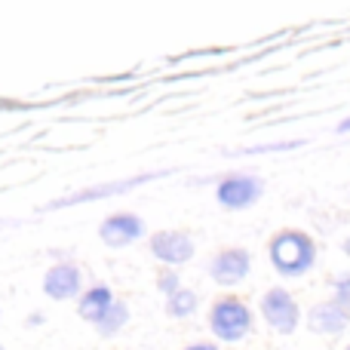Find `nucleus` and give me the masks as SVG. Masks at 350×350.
Wrapping results in <instances>:
<instances>
[{"label": "nucleus", "instance_id": "nucleus-1", "mask_svg": "<svg viewBox=\"0 0 350 350\" xmlns=\"http://www.w3.org/2000/svg\"><path fill=\"white\" fill-rule=\"evenodd\" d=\"M267 261L283 280H301L320 261V246L301 228H283L267 240Z\"/></svg>", "mask_w": 350, "mask_h": 350}, {"label": "nucleus", "instance_id": "nucleus-2", "mask_svg": "<svg viewBox=\"0 0 350 350\" xmlns=\"http://www.w3.org/2000/svg\"><path fill=\"white\" fill-rule=\"evenodd\" d=\"M206 326L215 345H243L255 332V310L240 295H218L206 310Z\"/></svg>", "mask_w": 350, "mask_h": 350}, {"label": "nucleus", "instance_id": "nucleus-3", "mask_svg": "<svg viewBox=\"0 0 350 350\" xmlns=\"http://www.w3.org/2000/svg\"><path fill=\"white\" fill-rule=\"evenodd\" d=\"M258 317L265 320V326L271 329L280 338H289L301 329L304 323V310L298 304V298L292 295L286 286H271L261 292L258 298Z\"/></svg>", "mask_w": 350, "mask_h": 350}, {"label": "nucleus", "instance_id": "nucleus-4", "mask_svg": "<svg viewBox=\"0 0 350 350\" xmlns=\"http://www.w3.org/2000/svg\"><path fill=\"white\" fill-rule=\"evenodd\" d=\"M261 197H265V178L255 172L234 170L215 178V203L221 209H230V212L252 209Z\"/></svg>", "mask_w": 350, "mask_h": 350}, {"label": "nucleus", "instance_id": "nucleus-5", "mask_svg": "<svg viewBox=\"0 0 350 350\" xmlns=\"http://www.w3.org/2000/svg\"><path fill=\"white\" fill-rule=\"evenodd\" d=\"M206 273L215 286L221 289H234V286L246 283L252 273V252L246 246H224L206 265Z\"/></svg>", "mask_w": 350, "mask_h": 350}, {"label": "nucleus", "instance_id": "nucleus-6", "mask_svg": "<svg viewBox=\"0 0 350 350\" xmlns=\"http://www.w3.org/2000/svg\"><path fill=\"white\" fill-rule=\"evenodd\" d=\"M40 289H43V295L53 298V301H77L80 292L86 289L83 267H80L74 258L53 261L40 280Z\"/></svg>", "mask_w": 350, "mask_h": 350}, {"label": "nucleus", "instance_id": "nucleus-7", "mask_svg": "<svg viewBox=\"0 0 350 350\" xmlns=\"http://www.w3.org/2000/svg\"><path fill=\"white\" fill-rule=\"evenodd\" d=\"M148 249L151 255L160 261V267H178L187 265V261L197 255V243L187 230L178 228H163V230H154L151 240H148Z\"/></svg>", "mask_w": 350, "mask_h": 350}, {"label": "nucleus", "instance_id": "nucleus-8", "mask_svg": "<svg viewBox=\"0 0 350 350\" xmlns=\"http://www.w3.org/2000/svg\"><path fill=\"white\" fill-rule=\"evenodd\" d=\"M145 237V221L135 212H111L98 224V240L108 249H126Z\"/></svg>", "mask_w": 350, "mask_h": 350}, {"label": "nucleus", "instance_id": "nucleus-9", "mask_svg": "<svg viewBox=\"0 0 350 350\" xmlns=\"http://www.w3.org/2000/svg\"><path fill=\"white\" fill-rule=\"evenodd\" d=\"M304 323H308V329L314 335H320V338H341L350 329V314L341 310L332 298H326V301L310 304L308 314H304Z\"/></svg>", "mask_w": 350, "mask_h": 350}, {"label": "nucleus", "instance_id": "nucleus-10", "mask_svg": "<svg viewBox=\"0 0 350 350\" xmlns=\"http://www.w3.org/2000/svg\"><path fill=\"white\" fill-rule=\"evenodd\" d=\"M114 301H117L114 289H111L108 283H102V280H96V283H90L83 292H80L77 317H80V320H86L90 326H96V323L111 310V304H114Z\"/></svg>", "mask_w": 350, "mask_h": 350}, {"label": "nucleus", "instance_id": "nucleus-11", "mask_svg": "<svg viewBox=\"0 0 350 350\" xmlns=\"http://www.w3.org/2000/svg\"><path fill=\"white\" fill-rule=\"evenodd\" d=\"M157 178V175H133V178H120V181H105V185H92V187H83L77 193H68L62 200H53L46 209H59V206H74V203H86V200H102V197H111V193H126L129 187L135 185H145V181Z\"/></svg>", "mask_w": 350, "mask_h": 350}, {"label": "nucleus", "instance_id": "nucleus-12", "mask_svg": "<svg viewBox=\"0 0 350 350\" xmlns=\"http://www.w3.org/2000/svg\"><path fill=\"white\" fill-rule=\"evenodd\" d=\"M129 317H133L129 304L123 301V298H117V301L111 304V310H108V314H105L92 329H96V332L102 335V338H117V335H120L123 329L129 326Z\"/></svg>", "mask_w": 350, "mask_h": 350}, {"label": "nucleus", "instance_id": "nucleus-13", "mask_svg": "<svg viewBox=\"0 0 350 350\" xmlns=\"http://www.w3.org/2000/svg\"><path fill=\"white\" fill-rule=\"evenodd\" d=\"M163 310H166V317H172V320H191V317L200 310V295L193 289H187V286H181L178 292H172V295L163 301Z\"/></svg>", "mask_w": 350, "mask_h": 350}, {"label": "nucleus", "instance_id": "nucleus-14", "mask_svg": "<svg viewBox=\"0 0 350 350\" xmlns=\"http://www.w3.org/2000/svg\"><path fill=\"white\" fill-rule=\"evenodd\" d=\"M329 289H332V301L338 304L341 310H347L350 314V271H341L332 277V283H329Z\"/></svg>", "mask_w": 350, "mask_h": 350}, {"label": "nucleus", "instance_id": "nucleus-15", "mask_svg": "<svg viewBox=\"0 0 350 350\" xmlns=\"http://www.w3.org/2000/svg\"><path fill=\"white\" fill-rule=\"evenodd\" d=\"M157 289H160V295H163V298H170L172 292L181 289L178 267H160V271H157Z\"/></svg>", "mask_w": 350, "mask_h": 350}, {"label": "nucleus", "instance_id": "nucleus-16", "mask_svg": "<svg viewBox=\"0 0 350 350\" xmlns=\"http://www.w3.org/2000/svg\"><path fill=\"white\" fill-rule=\"evenodd\" d=\"M43 323H46V314H43V310H31L28 320H25V326H28V329H37V326H43Z\"/></svg>", "mask_w": 350, "mask_h": 350}, {"label": "nucleus", "instance_id": "nucleus-17", "mask_svg": "<svg viewBox=\"0 0 350 350\" xmlns=\"http://www.w3.org/2000/svg\"><path fill=\"white\" fill-rule=\"evenodd\" d=\"M185 350H221V345H215V341H191V345H185Z\"/></svg>", "mask_w": 350, "mask_h": 350}, {"label": "nucleus", "instance_id": "nucleus-18", "mask_svg": "<svg viewBox=\"0 0 350 350\" xmlns=\"http://www.w3.org/2000/svg\"><path fill=\"white\" fill-rule=\"evenodd\" d=\"M341 252H345V258L350 261V234L345 237V240H341Z\"/></svg>", "mask_w": 350, "mask_h": 350}, {"label": "nucleus", "instance_id": "nucleus-19", "mask_svg": "<svg viewBox=\"0 0 350 350\" xmlns=\"http://www.w3.org/2000/svg\"><path fill=\"white\" fill-rule=\"evenodd\" d=\"M338 133H350V117H345V120L338 123Z\"/></svg>", "mask_w": 350, "mask_h": 350}, {"label": "nucleus", "instance_id": "nucleus-20", "mask_svg": "<svg viewBox=\"0 0 350 350\" xmlns=\"http://www.w3.org/2000/svg\"><path fill=\"white\" fill-rule=\"evenodd\" d=\"M341 350H350V341H347V345H345V347H341Z\"/></svg>", "mask_w": 350, "mask_h": 350}, {"label": "nucleus", "instance_id": "nucleus-21", "mask_svg": "<svg viewBox=\"0 0 350 350\" xmlns=\"http://www.w3.org/2000/svg\"><path fill=\"white\" fill-rule=\"evenodd\" d=\"M0 320H3V310H0Z\"/></svg>", "mask_w": 350, "mask_h": 350}, {"label": "nucleus", "instance_id": "nucleus-22", "mask_svg": "<svg viewBox=\"0 0 350 350\" xmlns=\"http://www.w3.org/2000/svg\"><path fill=\"white\" fill-rule=\"evenodd\" d=\"M0 350H6V347H3V345H0Z\"/></svg>", "mask_w": 350, "mask_h": 350}]
</instances>
